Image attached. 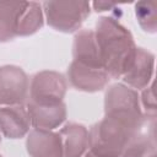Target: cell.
I'll return each instance as SVG.
<instances>
[{"label": "cell", "instance_id": "11", "mask_svg": "<svg viewBox=\"0 0 157 157\" xmlns=\"http://www.w3.org/2000/svg\"><path fill=\"white\" fill-rule=\"evenodd\" d=\"M31 119L25 105L0 107V132L7 139H21L29 132Z\"/></svg>", "mask_w": 157, "mask_h": 157}, {"label": "cell", "instance_id": "2", "mask_svg": "<svg viewBox=\"0 0 157 157\" xmlns=\"http://www.w3.org/2000/svg\"><path fill=\"white\" fill-rule=\"evenodd\" d=\"M139 131L123 120L104 115L88 131L90 152L98 157H121L128 142Z\"/></svg>", "mask_w": 157, "mask_h": 157}, {"label": "cell", "instance_id": "3", "mask_svg": "<svg viewBox=\"0 0 157 157\" xmlns=\"http://www.w3.org/2000/svg\"><path fill=\"white\" fill-rule=\"evenodd\" d=\"M104 115L123 120L137 130H141L147 120L153 118L144 114L137 92L123 83L112 85L105 91Z\"/></svg>", "mask_w": 157, "mask_h": 157}, {"label": "cell", "instance_id": "21", "mask_svg": "<svg viewBox=\"0 0 157 157\" xmlns=\"http://www.w3.org/2000/svg\"><path fill=\"white\" fill-rule=\"evenodd\" d=\"M0 144H1V136H0Z\"/></svg>", "mask_w": 157, "mask_h": 157}, {"label": "cell", "instance_id": "9", "mask_svg": "<svg viewBox=\"0 0 157 157\" xmlns=\"http://www.w3.org/2000/svg\"><path fill=\"white\" fill-rule=\"evenodd\" d=\"M26 108L29 114L31 125L34 129L54 130L66 119V105L64 102L50 104L27 102Z\"/></svg>", "mask_w": 157, "mask_h": 157}, {"label": "cell", "instance_id": "12", "mask_svg": "<svg viewBox=\"0 0 157 157\" xmlns=\"http://www.w3.org/2000/svg\"><path fill=\"white\" fill-rule=\"evenodd\" d=\"M74 60L91 67H102V59L94 32L92 29H81L74 37L72 44Z\"/></svg>", "mask_w": 157, "mask_h": 157}, {"label": "cell", "instance_id": "1", "mask_svg": "<svg viewBox=\"0 0 157 157\" xmlns=\"http://www.w3.org/2000/svg\"><path fill=\"white\" fill-rule=\"evenodd\" d=\"M93 32L103 69L109 78H120L137 48L132 34L113 17H101Z\"/></svg>", "mask_w": 157, "mask_h": 157}, {"label": "cell", "instance_id": "6", "mask_svg": "<svg viewBox=\"0 0 157 157\" xmlns=\"http://www.w3.org/2000/svg\"><path fill=\"white\" fill-rule=\"evenodd\" d=\"M28 93L29 80L20 66L0 67V107L23 105L28 99Z\"/></svg>", "mask_w": 157, "mask_h": 157}, {"label": "cell", "instance_id": "17", "mask_svg": "<svg viewBox=\"0 0 157 157\" xmlns=\"http://www.w3.org/2000/svg\"><path fill=\"white\" fill-rule=\"evenodd\" d=\"M135 15L140 27L148 33H155L157 29V11L156 2L140 1L135 4Z\"/></svg>", "mask_w": 157, "mask_h": 157}, {"label": "cell", "instance_id": "8", "mask_svg": "<svg viewBox=\"0 0 157 157\" xmlns=\"http://www.w3.org/2000/svg\"><path fill=\"white\" fill-rule=\"evenodd\" d=\"M67 80L75 90L97 92L102 91L110 78L102 67H91L72 60L67 69Z\"/></svg>", "mask_w": 157, "mask_h": 157}, {"label": "cell", "instance_id": "22", "mask_svg": "<svg viewBox=\"0 0 157 157\" xmlns=\"http://www.w3.org/2000/svg\"><path fill=\"white\" fill-rule=\"evenodd\" d=\"M0 157H2V156H1V155H0Z\"/></svg>", "mask_w": 157, "mask_h": 157}, {"label": "cell", "instance_id": "19", "mask_svg": "<svg viewBox=\"0 0 157 157\" xmlns=\"http://www.w3.org/2000/svg\"><path fill=\"white\" fill-rule=\"evenodd\" d=\"M92 5H93V7H94V10L97 12L105 11V10H108V9H110V7L114 6L113 4H107V2H93Z\"/></svg>", "mask_w": 157, "mask_h": 157}, {"label": "cell", "instance_id": "10", "mask_svg": "<svg viewBox=\"0 0 157 157\" xmlns=\"http://www.w3.org/2000/svg\"><path fill=\"white\" fill-rule=\"evenodd\" d=\"M26 148L29 157H63L60 135L53 130H31L27 135Z\"/></svg>", "mask_w": 157, "mask_h": 157}, {"label": "cell", "instance_id": "18", "mask_svg": "<svg viewBox=\"0 0 157 157\" xmlns=\"http://www.w3.org/2000/svg\"><path fill=\"white\" fill-rule=\"evenodd\" d=\"M142 107L145 108V115L150 117H156V99L153 94V86L148 85L146 88L142 90L141 94V102Z\"/></svg>", "mask_w": 157, "mask_h": 157}, {"label": "cell", "instance_id": "14", "mask_svg": "<svg viewBox=\"0 0 157 157\" xmlns=\"http://www.w3.org/2000/svg\"><path fill=\"white\" fill-rule=\"evenodd\" d=\"M121 157H157L155 123L150 125L147 131H144L142 128L130 139L121 153Z\"/></svg>", "mask_w": 157, "mask_h": 157}, {"label": "cell", "instance_id": "13", "mask_svg": "<svg viewBox=\"0 0 157 157\" xmlns=\"http://www.w3.org/2000/svg\"><path fill=\"white\" fill-rule=\"evenodd\" d=\"M63 157H83L88 150V130L77 123H67L59 131Z\"/></svg>", "mask_w": 157, "mask_h": 157}, {"label": "cell", "instance_id": "16", "mask_svg": "<svg viewBox=\"0 0 157 157\" xmlns=\"http://www.w3.org/2000/svg\"><path fill=\"white\" fill-rule=\"evenodd\" d=\"M23 1H0V43L17 37V26Z\"/></svg>", "mask_w": 157, "mask_h": 157}, {"label": "cell", "instance_id": "20", "mask_svg": "<svg viewBox=\"0 0 157 157\" xmlns=\"http://www.w3.org/2000/svg\"><path fill=\"white\" fill-rule=\"evenodd\" d=\"M83 157H98V156H96V155H93L92 152H90V151H87L86 153H85V156Z\"/></svg>", "mask_w": 157, "mask_h": 157}, {"label": "cell", "instance_id": "7", "mask_svg": "<svg viewBox=\"0 0 157 157\" xmlns=\"http://www.w3.org/2000/svg\"><path fill=\"white\" fill-rule=\"evenodd\" d=\"M153 69H155V55L151 52L137 47L132 59L130 60L121 77L123 81L135 91L144 90L152 81Z\"/></svg>", "mask_w": 157, "mask_h": 157}, {"label": "cell", "instance_id": "15", "mask_svg": "<svg viewBox=\"0 0 157 157\" xmlns=\"http://www.w3.org/2000/svg\"><path fill=\"white\" fill-rule=\"evenodd\" d=\"M44 25L42 5L36 1H23L18 17L17 37H27L38 32Z\"/></svg>", "mask_w": 157, "mask_h": 157}, {"label": "cell", "instance_id": "4", "mask_svg": "<svg viewBox=\"0 0 157 157\" xmlns=\"http://www.w3.org/2000/svg\"><path fill=\"white\" fill-rule=\"evenodd\" d=\"M90 6L87 1H44L42 4L47 23L55 31L64 33L80 29L90 15Z\"/></svg>", "mask_w": 157, "mask_h": 157}, {"label": "cell", "instance_id": "5", "mask_svg": "<svg viewBox=\"0 0 157 157\" xmlns=\"http://www.w3.org/2000/svg\"><path fill=\"white\" fill-rule=\"evenodd\" d=\"M67 82L63 74L56 71H40L32 76L27 102L60 103L64 102Z\"/></svg>", "mask_w": 157, "mask_h": 157}]
</instances>
